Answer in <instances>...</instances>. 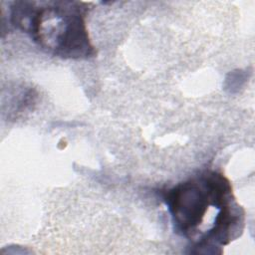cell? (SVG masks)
<instances>
[{
	"mask_svg": "<svg viewBox=\"0 0 255 255\" xmlns=\"http://www.w3.org/2000/svg\"><path fill=\"white\" fill-rule=\"evenodd\" d=\"M173 230L196 247L229 244L244 228L245 211L236 201L229 179L204 170L162 192Z\"/></svg>",
	"mask_w": 255,
	"mask_h": 255,
	"instance_id": "cell-1",
	"label": "cell"
},
{
	"mask_svg": "<svg viewBox=\"0 0 255 255\" xmlns=\"http://www.w3.org/2000/svg\"><path fill=\"white\" fill-rule=\"evenodd\" d=\"M87 11L84 3L76 1H15L10 21L50 54L85 60L96 53L86 25Z\"/></svg>",
	"mask_w": 255,
	"mask_h": 255,
	"instance_id": "cell-2",
	"label": "cell"
}]
</instances>
